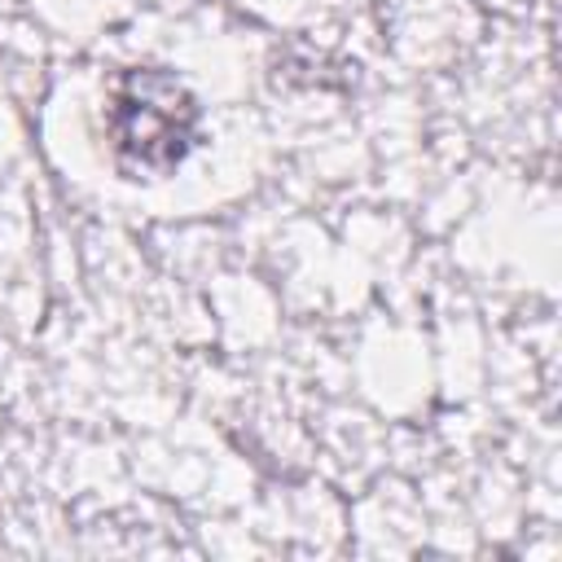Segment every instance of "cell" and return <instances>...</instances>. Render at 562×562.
I'll list each match as a JSON object with an SVG mask.
<instances>
[{"mask_svg": "<svg viewBox=\"0 0 562 562\" xmlns=\"http://www.w3.org/2000/svg\"><path fill=\"white\" fill-rule=\"evenodd\" d=\"M110 149L127 171H171L198 136L193 97L158 70H132L105 110Z\"/></svg>", "mask_w": 562, "mask_h": 562, "instance_id": "cell-1", "label": "cell"}]
</instances>
